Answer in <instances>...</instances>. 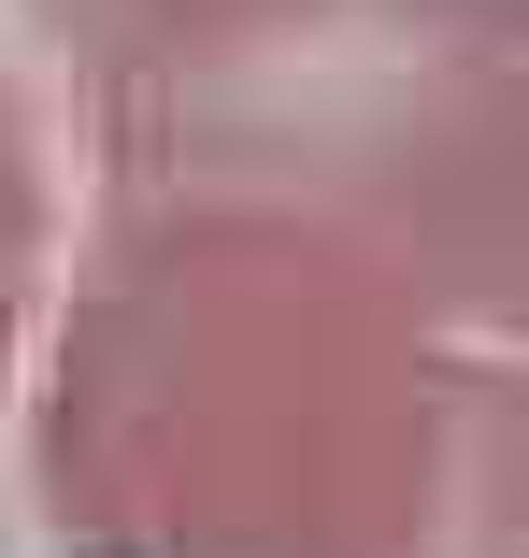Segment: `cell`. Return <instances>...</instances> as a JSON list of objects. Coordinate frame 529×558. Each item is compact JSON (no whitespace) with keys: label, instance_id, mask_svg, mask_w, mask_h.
I'll return each instance as SVG.
<instances>
[{"label":"cell","instance_id":"6da1fadb","mask_svg":"<svg viewBox=\"0 0 529 558\" xmlns=\"http://www.w3.org/2000/svg\"><path fill=\"white\" fill-rule=\"evenodd\" d=\"M515 258H529V186H515Z\"/></svg>","mask_w":529,"mask_h":558}]
</instances>
